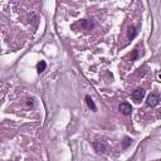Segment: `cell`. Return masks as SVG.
Returning <instances> with one entry per match:
<instances>
[{
    "label": "cell",
    "instance_id": "6da1fadb",
    "mask_svg": "<svg viewBox=\"0 0 161 161\" xmlns=\"http://www.w3.org/2000/svg\"><path fill=\"white\" fill-rule=\"evenodd\" d=\"M131 97H132V100H134L135 102H140V101L145 97V89H144V88H137V89H135V91L132 92V94H131Z\"/></svg>",
    "mask_w": 161,
    "mask_h": 161
},
{
    "label": "cell",
    "instance_id": "7a4b0ae2",
    "mask_svg": "<svg viewBox=\"0 0 161 161\" xmlns=\"http://www.w3.org/2000/svg\"><path fill=\"white\" fill-rule=\"evenodd\" d=\"M118 110H120V111H121V113H122V115H125V116L131 115V112H132V107H131V105H130V103H127V102L121 103V105H120V107H118Z\"/></svg>",
    "mask_w": 161,
    "mask_h": 161
},
{
    "label": "cell",
    "instance_id": "3957f363",
    "mask_svg": "<svg viewBox=\"0 0 161 161\" xmlns=\"http://www.w3.org/2000/svg\"><path fill=\"white\" fill-rule=\"evenodd\" d=\"M159 101H160L159 96H157V94H155V93H151V94L149 96V97H147L146 103H147V106H150V107H155V106H157V105H159Z\"/></svg>",
    "mask_w": 161,
    "mask_h": 161
},
{
    "label": "cell",
    "instance_id": "277c9868",
    "mask_svg": "<svg viewBox=\"0 0 161 161\" xmlns=\"http://www.w3.org/2000/svg\"><path fill=\"white\" fill-rule=\"evenodd\" d=\"M81 26H82L84 30H91V29L93 28V21L84 19V20H82V21H81Z\"/></svg>",
    "mask_w": 161,
    "mask_h": 161
},
{
    "label": "cell",
    "instance_id": "5b68a950",
    "mask_svg": "<svg viewBox=\"0 0 161 161\" xmlns=\"http://www.w3.org/2000/svg\"><path fill=\"white\" fill-rule=\"evenodd\" d=\"M93 145H94V147H96V149H97V151H98V152H103V151L106 150L105 144H103V142H101V141H96Z\"/></svg>",
    "mask_w": 161,
    "mask_h": 161
},
{
    "label": "cell",
    "instance_id": "8992f818",
    "mask_svg": "<svg viewBox=\"0 0 161 161\" xmlns=\"http://www.w3.org/2000/svg\"><path fill=\"white\" fill-rule=\"evenodd\" d=\"M45 68H47V63H45L44 60H40V62L38 63V66H37V71H38V73L44 72V71H45Z\"/></svg>",
    "mask_w": 161,
    "mask_h": 161
},
{
    "label": "cell",
    "instance_id": "52a82bcc",
    "mask_svg": "<svg viewBox=\"0 0 161 161\" xmlns=\"http://www.w3.org/2000/svg\"><path fill=\"white\" fill-rule=\"evenodd\" d=\"M86 101H87V105H88V107H89L92 111H97V107H96L94 102L92 101V98L89 97V96H87V97H86Z\"/></svg>",
    "mask_w": 161,
    "mask_h": 161
},
{
    "label": "cell",
    "instance_id": "ba28073f",
    "mask_svg": "<svg viewBox=\"0 0 161 161\" xmlns=\"http://www.w3.org/2000/svg\"><path fill=\"white\" fill-rule=\"evenodd\" d=\"M137 34V30H136V28L135 26H130V28H128V38H130V39H132V38H135V36Z\"/></svg>",
    "mask_w": 161,
    "mask_h": 161
},
{
    "label": "cell",
    "instance_id": "9c48e42d",
    "mask_svg": "<svg viewBox=\"0 0 161 161\" xmlns=\"http://www.w3.org/2000/svg\"><path fill=\"white\" fill-rule=\"evenodd\" d=\"M131 141H132V140H130V139H126V140H125V142H123V149H127V146L131 144Z\"/></svg>",
    "mask_w": 161,
    "mask_h": 161
},
{
    "label": "cell",
    "instance_id": "30bf717a",
    "mask_svg": "<svg viewBox=\"0 0 161 161\" xmlns=\"http://www.w3.org/2000/svg\"><path fill=\"white\" fill-rule=\"evenodd\" d=\"M160 78H161V76H160Z\"/></svg>",
    "mask_w": 161,
    "mask_h": 161
}]
</instances>
